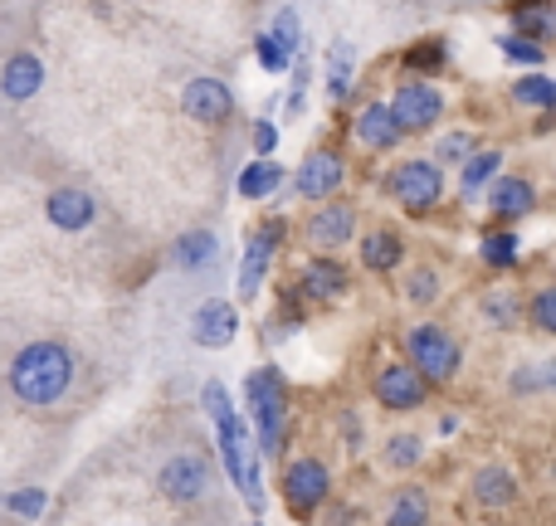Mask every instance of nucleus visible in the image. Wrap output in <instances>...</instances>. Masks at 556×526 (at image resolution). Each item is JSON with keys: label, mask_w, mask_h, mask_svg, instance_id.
Wrapping results in <instances>:
<instances>
[{"label": "nucleus", "mask_w": 556, "mask_h": 526, "mask_svg": "<svg viewBox=\"0 0 556 526\" xmlns=\"http://www.w3.org/2000/svg\"><path fill=\"white\" fill-rule=\"evenodd\" d=\"M201 405H205V414L215 420V439H220V459H225V469H230V483L240 488V498L250 502L254 512H260V502H264L260 459H254L250 429H244V420L235 414V405H230V390H225L220 381H211L201 390Z\"/></svg>", "instance_id": "obj_1"}, {"label": "nucleus", "mask_w": 556, "mask_h": 526, "mask_svg": "<svg viewBox=\"0 0 556 526\" xmlns=\"http://www.w3.org/2000/svg\"><path fill=\"white\" fill-rule=\"evenodd\" d=\"M74 385V351L64 342H29L25 351L10 361V390L20 405L39 410V405L64 400V390Z\"/></svg>", "instance_id": "obj_2"}, {"label": "nucleus", "mask_w": 556, "mask_h": 526, "mask_svg": "<svg viewBox=\"0 0 556 526\" xmlns=\"http://www.w3.org/2000/svg\"><path fill=\"white\" fill-rule=\"evenodd\" d=\"M405 361H410L430 385H450L454 375H459V365H464V346H459V336H454L450 326L420 322V326L405 332Z\"/></svg>", "instance_id": "obj_3"}, {"label": "nucleus", "mask_w": 556, "mask_h": 526, "mask_svg": "<svg viewBox=\"0 0 556 526\" xmlns=\"http://www.w3.org/2000/svg\"><path fill=\"white\" fill-rule=\"evenodd\" d=\"M244 400H250L254 429H260V453H278L283 449V414H288L283 375H278L274 365L254 371L250 381H244Z\"/></svg>", "instance_id": "obj_4"}, {"label": "nucleus", "mask_w": 556, "mask_h": 526, "mask_svg": "<svg viewBox=\"0 0 556 526\" xmlns=\"http://www.w3.org/2000/svg\"><path fill=\"white\" fill-rule=\"evenodd\" d=\"M327 498H332V473H327L323 459H293L283 469V502L298 522L313 517Z\"/></svg>", "instance_id": "obj_5"}, {"label": "nucleus", "mask_w": 556, "mask_h": 526, "mask_svg": "<svg viewBox=\"0 0 556 526\" xmlns=\"http://www.w3.org/2000/svg\"><path fill=\"white\" fill-rule=\"evenodd\" d=\"M386 191L410 215H430L444 201V171L434 162H401L391 171V181H386Z\"/></svg>", "instance_id": "obj_6"}, {"label": "nucleus", "mask_w": 556, "mask_h": 526, "mask_svg": "<svg viewBox=\"0 0 556 526\" xmlns=\"http://www.w3.org/2000/svg\"><path fill=\"white\" fill-rule=\"evenodd\" d=\"M371 395H376V405H386V410L410 414L430 400V381H425L410 361H386L371 381Z\"/></svg>", "instance_id": "obj_7"}, {"label": "nucleus", "mask_w": 556, "mask_h": 526, "mask_svg": "<svg viewBox=\"0 0 556 526\" xmlns=\"http://www.w3.org/2000/svg\"><path fill=\"white\" fill-rule=\"evenodd\" d=\"M391 113H395V123H401L405 137H410V132H430V127L444 117V93L434 84H425V78H410V84L395 88Z\"/></svg>", "instance_id": "obj_8"}, {"label": "nucleus", "mask_w": 556, "mask_h": 526, "mask_svg": "<svg viewBox=\"0 0 556 526\" xmlns=\"http://www.w3.org/2000/svg\"><path fill=\"white\" fill-rule=\"evenodd\" d=\"M156 488L172 502H201L205 492H211V463H205L201 453H176V459L162 463Z\"/></svg>", "instance_id": "obj_9"}, {"label": "nucleus", "mask_w": 556, "mask_h": 526, "mask_svg": "<svg viewBox=\"0 0 556 526\" xmlns=\"http://www.w3.org/2000/svg\"><path fill=\"white\" fill-rule=\"evenodd\" d=\"M235 332H240V312H235V303H225V297H211V303L195 307V317H191L195 346H205V351H220V346L235 342Z\"/></svg>", "instance_id": "obj_10"}, {"label": "nucleus", "mask_w": 556, "mask_h": 526, "mask_svg": "<svg viewBox=\"0 0 556 526\" xmlns=\"http://www.w3.org/2000/svg\"><path fill=\"white\" fill-rule=\"evenodd\" d=\"M469 492H473V502H479L483 512H508L513 502L522 498V478L508 469V463H483V469L473 473Z\"/></svg>", "instance_id": "obj_11"}, {"label": "nucleus", "mask_w": 556, "mask_h": 526, "mask_svg": "<svg viewBox=\"0 0 556 526\" xmlns=\"http://www.w3.org/2000/svg\"><path fill=\"white\" fill-rule=\"evenodd\" d=\"M278 244H283V220H274V224H264V230H254L250 249H244V268H240V297H244V303H250V297H260L264 273H269Z\"/></svg>", "instance_id": "obj_12"}, {"label": "nucleus", "mask_w": 556, "mask_h": 526, "mask_svg": "<svg viewBox=\"0 0 556 526\" xmlns=\"http://www.w3.org/2000/svg\"><path fill=\"white\" fill-rule=\"evenodd\" d=\"M181 107L195 117V123H225L235 113V93L220 78H191L181 88Z\"/></svg>", "instance_id": "obj_13"}, {"label": "nucleus", "mask_w": 556, "mask_h": 526, "mask_svg": "<svg viewBox=\"0 0 556 526\" xmlns=\"http://www.w3.org/2000/svg\"><path fill=\"white\" fill-rule=\"evenodd\" d=\"M346 181V166L337 152H313L303 166H298V195L303 201H327V195H337Z\"/></svg>", "instance_id": "obj_14"}, {"label": "nucleus", "mask_w": 556, "mask_h": 526, "mask_svg": "<svg viewBox=\"0 0 556 526\" xmlns=\"http://www.w3.org/2000/svg\"><path fill=\"white\" fill-rule=\"evenodd\" d=\"M489 210L498 215L503 224L528 220V215L538 210V185L522 181V176H498V181H493V191H489Z\"/></svg>", "instance_id": "obj_15"}, {"label": "nucleus", "mask_w": 556, "mask_h": 526, "mask_svg": "<svg viewBox=\"0 0 556 526\" xmlns=\"http://www.w3.org/2000/svg\"><path fill=\"white\" fill-rule=\"evenodd\" d=\"M45 215H49V224H54V230L78 234V230H88V224H93L98 205H93V195H88V191H74V185H64V191H54L45 201Z\"/></svg>", "instance_id": "obj_16"}, {"label": "nucleus", "mask_w": 556, "mask_h": 526, "mask_svg": "<svg viewBox=\"0 0 556 526\" xmlns=\"http://www.w3.org/2000/svg\"><path fill=\"white\" fill-rule=\"evenodd\" d=\"M39 88H45V64H39V54H29V49L10 54L5 68H0V93H5L10 103H29Z\"/></svg>", "instance_id": "obj_17"}, {"label": "nucleus", "mask_w": 556, "mask_h": 526, "mask_svg": "<svg viewBox=\"0 0 556 526\" xmlns=\"http://www.w3.org/2000/svg\"><path fill=\"white\" fill-rule=\"evenodd\" d=\"M352 132H356V142L371 146V152H391V146L405 137L401 123H395V113H391V103H366L362 113H356Z\"/></svg>", "instance_id": "obj_18"}, {"label": "nucleus", "mask_w": 556, "mask_h": 526, "mask_svg": "<svg viewBox=\"0 0 556 526\" xmlns=\"http://www.w3.org/2000/svg\"><path fill=\"white\" fill-rule=\"evenodd\" d=\"M352 234H356V210L346 201L323 205V210L307 220V240H313L317 249H337V244H346Z\"/></svg>", "instance_id": "obj_19"}, {"label": "nucleus", "mask_w": 556, "mask_h": 526, "mask_svg": "<svg viewBox=\"0 0 556 526\" xmlns=\"http://www.w3.org/2000/svg\"><path fill=\"white\" fill-rule=\"evenodd\" d=\"M401 259H405V240L395 230H371L362 240L366 273H391V268H401Z\"/></svg>", "instance_id": "obj_20"}, {"label": "nucleus", "mask_w": 556, "mask_h": 526, "mask_svg": "<svg viewBox=\"0 0 556 526\" xmlns=\"http://www.w3.org/2000/svg\"><path fill=\"white\" fill-rule=\"evenodd\" d=\"M346 287H352V278H346V268L337 264V259H327V254L307 259V268H303V293H313V297H342Z\"/></svg>", "instance_id": "obj_21"}, {"label": "nucleus", "mask_w": 556, "mask_h": 526, "mask_svg": "<svg viewBox=\"0 0 556 526\" xmlns=\"http://www.w3.org/2000/svg\"><path fill=\"white\" fill-rule=\"evenodd\" d=\"M483 317H489L498 332H518L522 317H528L522 293H518V287H489V293H483Z\"/></svg>", "instance_id": "obj_22"}, {"label": "nucleus", "mask_w": 556, "mask_h": 526, "mask_svg": "<svg viewBox=\"0 0 556 526\" xmlns=\"http://www.w3.org/2000/svg\"><path fill=\"white\" fill-rule=\"evenodd\" d=\"M513 20H518V35L538 39V44L556 35V5L552 0H518V5H513Z\"/></svg>", "instance_id": "obj_23"}, {"label": "nucleus", "mask_w": 556, "mask_h": 526, "mask_svg": "<svg viewBox=\"0 0 556 526\" xmlns=\"http://www.w3.org/2000/svg\"><path fill=\"white\" fill-rule=\"evenodd\" d=\"M479 259L489 264V268H498V273H508V268H518L522 264V244H518V234L503 224V230H489L479 240Z\"/></svg>", "instance_id": "obj_24"}, {"label": "nucleus", "mask_w": 556, "mask_h": 526, "mask_svg": "<svg viewBox=\"0 0 556 526\" xmlns=\"http://www.w3.org/2000/svg\"><path fill=\"white\" fill-rule=\"evenodd\" d=\"M278 185H283V166H278L274 156H269V162L260 156V162H250L240 171V195H244V201H269Z\"/></svg>", "instance_id": "obj_25"}, {"label": "nucleus", "mask_w": 556, "mask_h": 526, "mask_svg": "<svg viewBox=\"0 0 556 526\" xmlns=\"http://www.w3.org/2000/svg\"><path fill=\"white\" fill-rule=\"evenodd\" d=\"M430 522V492L425 488H401L391 498V512H386V526H425Z\"/></svg>", "instance_id": "obj_26"}, {"label": "nucleus", "mask_w": 556, "mask_h": 526, "mask_svg": "<svg viewBox=\"0 0 556 526\" xmlns=\"http://www.w3.org/2000/svg\"><path fill=\"white\" fill-rule=\"evenodd\" d=\"M508 390L513 395H556V356L552 361H532V365H518L513 371V381H508Z\"/></svg>", "instance_id": "obj_27"}, {"label": "nucleus", "mask_w": 556, "mask_h": 526, "mask_svg": "<svg viewBox=\"0 0 556 526\" xmlns=\"http://www.w3.org/2000/svg\"><path fill=\"white\" fill-rule=\"evenodd\" d=\"M498 166H503V152H473L469 162H464V176H459V185H464V195H479L489 181H498Z\"/></svg>", "instance_id": "obj_28"}, {"label": "nucleus", "mask_w": 556, "mask_h": 526, "mask_svg": "<svg viewBox=\"0 0 556 526\" xmlns=\"http://www.w3.org/2000/svg\"><path fill=\"white\" fill-rule=\"evenodd\" d=\"M352 68H356V49L352 44H332V49H327V93H332V98L352 93Z\"/></svg>", "instance_id": "obj_29"}, {"label": "nucleus", "mask_w": 556, "mask_h": 526, "mask_svg": "<svg viewBox=\"0 0 556 526\" xmlns=\"http://www.w3.org/2000/svg\"><path fill=\"white\" fill-rule=\"evenodd\" d=\"M172 259L181 264V268H205L215 259V234L211 230H195V234H181V240H176V249H172Z\"/></svg>", "instance_id": "obj_30"}, {"label": "nucleus", "mask_w": 556, "mask_h": 526, "mask_svg": "<svg viewBox=\"0 0 556 526\" xmlns=\"http://www.w3.org/2000/svg\"><path fill=\"white\" fill-rule=\"evenodd\" d=\"M513 98H518L522 107H547V113H556V78H547V74H522L518 88H513Z\"/></svg>", "instance_id": "obj_31"}, {"label": "nucleus", "mask_w": 556, "mask_h": 526, "mask_svg": "<svg viewBox=\"0 0 556 526\" xmlns=\"http://www.w3.org/2000/svg\"><path fill=\"white\" fill-rule=\"evenodd\" d=\"M254 59H260V68H264V74H288V68L298 64V54H293V49H288L278 35H269V29H264L260 39H254Z\"/></svg>", "instance_id": "obj_32"}, {"label": "nucleus", "mask_w": 556, "mask_h": 526, "mask_svg": "<svg viewBox=\"0 0 556 526\" xmlns=\"http://www.w3.org/2000/svg\"><path fill=\"white\" fill-rule=\"evenodd\" d=\"M440 268H430V264H420V268H410L405 273V303H415V307H430L434 297H440Z\"/></svg>", "instance_id": "obj_33"}, {"label": "nucleus", "mask_w": 556, "mask_h": 526, "mask_svg": "<svg viewBox=\"0 0 556 526\" xmlns=\"http://www.w3.org/2000/svg\"><path fill=\"white\" fill-rule=\"evenodd\" d=\"M420 459H425V439H420V434H391V439H386V469L405 473V469H415Z\"/></svg>", "instance_id": "obj_34"}, {"label": "nucleus", "mask_w": 556, "mask_h": 526, "mask_svg": "<svg viewBox=\"0 0 556 526\" xmlns=\"http://www.w3.org/2000/svg\"><path fill=\"white\" fill-rule=\"evenodd\" d=\"M528 322L538 326V332H547V336H556V283H547V287H538V293L528 297Z\"/></svg>", "instance_id": "obj_35"}, {"label": "nucleus", "mask_w": 556, "mask_h": 526, "mask_svg": "<svg viewBox=\"0 0 556 526\" xmlns=\"http://www.w3.org/2000/svg\"><path fill=\"white\" fill-rule=\"evenodd\" d=\"M405 68H420V74L444 68V39H420V44H410L405 49Z\"/></svg>", "instance_id": "obj_36"}, {"label": "nucleus", "mask_w": 556, "mask_h": 526, "mask_svg": "<svg viewBox=\"0 0 556 526\" xmlns=\"http://www.w3.org/2000/svg\"><path fill=\"white\" fill-rule=\"evenodd\" d=\"M498 49L513 59V64H528V68H538L542 59H547V49H542L538 39H522V35H503V39H498Z\"/></svg>", "instance_id": "obj_37"}, {"label": "nucleus", "mask_w": 556, "mask_h": 526, "mask_svg": "<svg viewBox=\"0 0 556 526\" xmlns=\"http://www.w3.org/2000/svg\"><path fill=\"white\" fill-rule=\"evenodd\" d=\"M45 488H20V492H10L5 498V508L15 512V517H39V512H45Z\"/></svg>", "instance_id": "obj_38"}, {"label": "nucleus", "mask_w": 556, "mask_h": 526, "mask_svg": "<svg viewBox=\"0 0 556 526\" xmlns=\"http://www.w3.org/2000/svg\"><path fill=\"white\" fill-rule=\"evenodd\" d=\"M469 146H473V132H450V137H440L434 156H440V162L450 166V162H459V156H469Z\"/></svg>", "instance_id": "obj_39"}, {"label": "nucleus", "mask_w": 556, "mask_h": 526, "mask_svg": "<svg viewBox=\"0 0 556 526\" xmlns=\"http://www.w3.org/2000/svg\"><path fill=\"white\" fill-rule=\"evenodd\" d=\"M269 35H278V39H283V44H288V49H293V54H298V39H303V35H298V15H293V10H278Z\"/></svg>", "instance_id": "obj_40"}, {"label": "nucleus", "mask_w": 556, "mask_h": 526, "mask_svg": "<svg viewBox=\"0 0 556 526\" xmlns=\"http://www.w3.org/2000/svg\"><path fill=\"white\" fill-rule=\"evenodd\" d=\"M274 146H278V127L269 123V117H260V123H254V152H260L264 162H269Z\"/></svg>", "instance_id": "obj_41"}, {"label": "nucleus", "mask_w": 556, "mask_h": 526, "mask_svg": "<svg viewBox=\"0 0 556 526\" xmlns=\"http://www.w3.org/2000/svg\"><path fill=\"white\" fill-rule=\"evenodd\" d=\"M493 526H498V522H493Z\"/></svg>", "instance_id": "obj_42"}]
</instances>
